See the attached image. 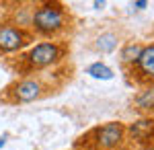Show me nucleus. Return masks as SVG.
Masks as SVG:
<instances>
[{
  "label": "nucleus",
  "instance_id": "39448f33",
  "mask_svg": "<svg viewBox=\"0 0 154 150\" xmlns=\"http://www.w3.org/2000/svg\"><path fill=\"white\" fill-rule=\"evenodd\" d=\"M35 35L29 29L19 27L11 21H2L0 23V56H12V54H21L27 47L33 45Z\"/></svg>",
  "mask_w": 154,
  "mask_h": 150
},
{
  "label": "nucleus",
  "instance_id": "20e7f679",
  "mask_svg": "<svg viewBox=\"0 0 154 150\" xmlns=\"http://www.w3.org/2000/svg\"><path fill=\"white\" fill-rule=\"evenodd\" d=\"M128 140V126L121 121H107L103 126L93 127L78 140L76 146L84 150H117Z\"/></svg>",
  "mask_w": 154,
  "mask_h": 150
},
{
  "label": "nucleus",
  "instance_id": "0eeeda50",
  "mask_svg": "<svg viewBox=\"0 0 154 150\" xmlns=\"http://www.w3.org/2000/svg\"><path fill=\"white\" fill-rule=\"evenodd\" d=\"M131 105L140 113H154V84H144L142 89L134 95Z\"/></svg>",
  "mask_w": 154,
  "mask_h": 150
},
{
  "label": "nucleus",
  "instance_id": "f257e3e1",
  "mask_svg": "<svg viewBox=\"0 0 154 150\" xmlns=\"http://www.w3.org/2000/svg\"><path fill=\"white\" fill-rule=\"evenodd\" d=\"M70 54V45L62 39H43L21 52L14 60V68L21 76L41 74L49 68H58Z\"/></svg>",
  "mask_w": 154,
  "mask_h": 150
},
{
  "label": "nucleus",
  "instance_id": "7ed1b4c3",
  "mask_svg": "<svg viewBox=\"0 0 154 150\" xmlns=\"http://www.w3.org/2000/svg\"><path fill=\"white\" fill-rule=\"evenodd\" d=\"M54 86L43 74H27L17 76L12 82H8L0 92V103L4 105H29L45 99Z\"/></svg>",
  "mask_w": 154,
  "mask_h": 150
},
{
  "label": "nucleus",
  "instance_id": "f8f14e48",
  "mask_svg": "<svg viewBox=\"0 0 154 150\" xmlns=\"http://www.w3.org/2000/svg\"><path fill=\"white\" fill-rule=\"evenodd\" d=\"M6 4H0V23H2V21H4V19H6Z\"/></svg>",
  "mask_w": 154,
  "mask_h": 150
},
{
  "label": "nucleus",
  "instance_id": "9b49d317",
  "mask_svg": "<svg viewBox=\"0 0 154 150\" xmlns=\"http://www.w3.org/2000/svg\"><path fill=\"white\" fill-rule=\"evenodd\" d=\"M86 74L95 76V78H103V80H111V78H113V70L109 68L107 64H103V62L91 64V66L86 68Z\"/></svg>",
  "mask_w": 154,
  "mask_h": 150
},
{
  "label": "nucleus",
  "instance_id": "6e6552de",
  "mask_svg": "<svg viewBox=\"0 0 154 150\" xmlns=\"http://www.w3.org/2000/svg\"><path fill=\"white\" fill-rule=\"evenodd\" d=\"M128 134H130L136 142H146V140H150L154 136V119L146 117V119H140V121L131 123V126L128 127Z\"/></svg>",
  "mask_w": 154,
  "mask_h": 150
},
{
  "label": "nucleus",
  "instance_id": "f03ea898",
  "mask_svg": "<svg viewBox=\"0 0 154 150\" xmlns=\"http://www.w3.org/2000/svg\"><path fill=\"white\" fill-rule=\"evenodd\" d=\"M72 27V14L62 2H39L31 8L29 31L41 39H60Z\"/></svg>",
  "mask_w": 154,
  "mask_h": 150
},
{
  "label": "nucleus",
  "instance_id": "423d86ee",
  "mask_svg": "<svg viewBox=\"0 0 154 150\" xmlns=\"http://www.w3.org/2000/svg\"><path fill=\"white\" fill-rule=\"evenodd\" d=\"M131 76L138 84H154V43L144 45L138 62L131 66Z\"/></svg>",
  "mask_w": 154,
  "mask_h": 150
},
{
  "label": "nucleus",
  "instance_id": "ddd939ff",
  "mask_svg": "<svg viewBox=\"0 0 154 150\" xmlns=\"http://www.w3.org/2000/svg\"><path fill=\"white\" fill-rule=\"evenodd\" d=\"M148 6V2H134V8H138V11H144Z\"/></svg>",
  "mask_w": 154,
  "mask_h": 150
},
{
  "label": "nucleus",
  "instance_id": "9d476101",
  "mask_svg": "<svg viewBox=\"0 0 154 150\" xmlns=\"http://www.w3.org/2000/svg\"><path fill=\"white\" fill-rule=\"evenodd\" d=\"M117 45H119V35L115 31H103L95 39V49L101 54H111L117 49Z\"/></svg>",
  "mask_w": 154,
  "mask_h": 150
},
{
  "label": "nucleus",
  "instance_id": "1a4fd4ad",
  "mask_svg": "<svg viewBox=\"0 0 154 150\" xmlns=\"http://www.w3.org/2000/svg\"><path fill=\"white\" fill-rule=\"evenodd\" d=\"M142 49H144V43H140V41H128L125 45L121 47V52H119V60H121V64L128 66V68H131V66L138 62L140 54H142Z\"/></svg>",
  "mask_w": 154,
  "mask_h": 150
}]
</instances>
